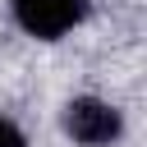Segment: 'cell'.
<instances>
[{
    "mask_svg": "<svg viewBox=\"0 0 147 147\" xmlns=\"http://www.w3.org/2000/svg\"><path fill=\"white\" fill-rule=\"evenodd\" d=\"M0 147H28V142H23V133H18V124H14V119H5V115H0Z\"/></svg>",
    "mask_w": 147,
    "mask_h": 147,
    "instance_id": "cell-3",
    "label": "cell"
},
{
    "mask_svg": "<svg viewBox=\"0 0 147 147\" xmlns=\"http://www.w3.org/2000/svg\"><path fill=\"white\" fill-rule=\"evenodd\" d=\"M14 5V18L28 37H41V41H55L64 37L69 28H78L87 18V0H9Z\"/></svg>",
    "mask_w": 147,
    "mask_h": 147,
    "instance_id": "cell-1",
    "label": "cell"
},
{
    "mask_svg": "<svg viewBox=\"0 0 147 147\" xmlns=\"http://www.w3.org/2000/svg\"><path fill=\"white\" fill-rule=\"evenodd\" d=\"M119 129H124V119H119V110H115L110 101L74 96V101L64 106V133H69L74 142H83V147H106V142L119 138Z\"/></svg>",
    "mask_w": 147,
    "mask_h": 147,
    "instance_id": "cell-2",
    "label": "cell"
}]
</instances>
